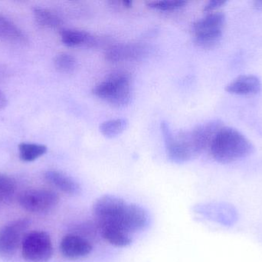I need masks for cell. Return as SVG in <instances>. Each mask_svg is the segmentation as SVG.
Listing matches in <instances>:
<instances>
[{
    "label": "cell",
    "instance_id": "1",
    "mask_svg": "<svg viewBox=\"0 0 262 262\" xmlns=\"http://www.w3.org/2000/svg\"><path fill=\"white\" fill-rule=\"evenodd\" d=\"M209 149L215 161L228 164L250 155L254 146L239 131L223 126L214 137Z\"/></svg>",
    "mask_w": 262,
    "mask_h": 262
},
{
    "label": "cell",
    "instance_id": "2",
    "mask_svg": "<svg viewBox=\"0 0 262 262\" xmlns=\"http://www.w3.org/2000/svg\"><path fill=\"white\" fill-rule=\"evenodd\" d=\"M93 93L114 106H126L131 98L130 75L127 72H115L97 85L94 88Z\"/></svg>",
    "mask_w": 262,
    "mask_h": 262
},
{
    "label": "cell",
    "instance_id": "3",
    "mask_svg": "<svg viewBox=\"0 0 262 262\" xmlns=\"http://www.w3.org/2000/svg\"><path fill=\"white\" fill-rule=\"evenodd\" d=\"M161 130L168 158L172 163L182 164L198 155L192 146L189 132H180L175 135L165 122L161 123Z\"/></svg>",
    "mask_w": 262,
    "mask_h": 262
},
{
    "label": "cell",
    "instance_id": "4",
    "mask_svg": "<svg viewBox=\"0 0 262 262\" xmlns=\"http://www.w3.org/2000/svg\"><path fill=\"white\" fill-rule=\"evenodd\" d=\"M21 246L23 258L29 262H47L53 255L50 235L43 231H33L26 234Z\"/></svg>",
    "mask_w": 262,
    "mask_h": 262
},
{
    "label": "cell",
    "instance_id": "5",
    "mask_svg": "<svg viewBox=\"0 0 262 262\" xmlns=\"http://www.w3.org/2000/svg\"><path fill=\"white\" fill-rule=\"evenodd\" d=\"M59 203L56 192L49 189H30L18 196L20 206L27 212L42 214L55 209Z\"/></svg>",
    "mask_w": 262,
    "mask_h": 262
},
{
    "label": "cell",
    "instance_id": "6",
    "mask_svg": "<svg viewBox=\"0 0 262 262\" xmlns=\"http://www.w3.org/2000/svg\"><path fill=\"white\" fill-rule=\"evenodd\" d=\"M30 224V220L21 218L0 228V257L8 258L15 255Z\"/></svg>",
    "mask_w": 262,
    "mask_h": 262
},
{
    "label": "cell",
    "instance_id": "7",
    "mask_svg": "<svg viewBox=\"0 0 262 262\" xmlns=\"http://www.w3.org/2000/svg\"><path fill=\"white\" fill-rule=\"evenodd\" d=\"M127 204L123 198L115 195L100 197L93 206V213L98 226L117 224Z\"/></svg>",
    "mask_w": 262,
    "mask_h": 262
},
{
    "label": "cell",
    "instance_id": "8",
    "mask_svg": "<svg viewBox=\"0 0 262 262\" xmlns=\"http://www.w3.org/2000/svg\"><path fill=\"white\" fill-rule=\"evenodd\" d=\"M149 221L146 209L138 205L127 204L117 224L131 234L146 229Z\"/></svg>",
    "mask_w": 262,
    "mask_h": 262
},
{
    "label": "cell",
    "instance_id": "9",
    "mask_svg": "<svg viewBox=\"0 0 262 262\" xmlns=\"http://www.w3.org/2000/svg\"><path fill=\"white\" fill-rule=\"evenodd\" d=\"M92 249L93 247L89 240L76 234L66 235L60 243V252L68 259L84 258L90 255Z\"/></svg>",
    "mask_w": 262,
    "mask_h": 262
},
{
    "label": "cell",
    "instance_id": "10",
    "mask_svg": "<svg viewBox=\"0 0 262 262\" xmlns=\"http://www.w3.org/2000/svg\"><path fill=\"white\" fill-rule=\"evenodd\" d=\"M223 127L221 122L214 120L200 125L192 131H189L192 145L198 155L209 148L214 137Z\"/></svg>",
    "mask_w": 262,
    "mask_h": 262
},
{
    "label": "cell",
    "instance_id": "11",
    "mask_svg": "<svg viewBox=\"0 0 262 262\" xmlns=\"http://www.w3.org/2000/svg\"><path fill=\"white\" fill-rule=\"evenodd\" d=\"M261 89V83L253 75H240L226 87V92L237 95H253Z\"/></svg>",
    "mask_w": 262,
    "mask_h": 262
},
{
    "label": "cell",
    "instance_id": "12",
    "mask_svg": "<svg viewBox=\"0 0 262 262\" xmlns=\"http://www.w3.org/2000/svg\"><path fill=\"white\" fill-rule=\"evenodd\" d=\"M45 178L49 184L68 195H76L81 193L80 185L72 177L59 171H48L45 174Z\"/></svg>",
    "mask_w": 262,
    "mask_h": 262
},
{
    "label": "cell",
    "instance_id": "13",
    "mask_svg": "<svg viewBox=\"0 0 262 262\" xmlns=\"http://www.w3.org/2000/svg\"><path fill=\"white\" fill-rule=\"evenodd\" d=\"M103 238L116 247L124 248L132 243L130 234L118 224H107L99 226Z\"/></svg>",
    "mask_w": 262,
    "mask_h": 262
},
{
    "label": "cell",
    "instance_id": "14",
    "mask_svg": "<svg viewBox=\"0 0 262 262\" xmlns=\"http://www.w3.org/2000/svg\"><path fill=\"white\" fill-rule=\"evenodd\" d=\"M225 23H226V15L223 12H210L194 23V33L223 32Z\"/></svg>",
    "mask_w": 262,
    "mask_h": 262
},
{
    "label": "cell",
    "instance_id": "15",
    "mask_svg": "<svg viewBox=\"0 0 262 262\" xmlns=\"http://www.w3.org/2000/svg\"><path fill=\"white\" fill-rule=\"evenodd\" d=\"M141 48L134 44H119L112 46L106 51L105 57L107 61L119 63L132 59L140 56Z\"/></svg>",
    "mask_w": 262,
    "mask_h": 262
},
{
    "label": "cell",
    "instance_id": "16",
    "mask_svg": "<svg viewBox=\"0 0 262 262\" xmlns=\"http://www.w3.org/2000/svg\"><path fill=\"white\" fill-rule=\"evenodd\" d=\"M0 39L11 43H23L26 42V37L13 22L0 15Z\"/></svg>",
    "mask_w": 262,
    "mask_h": 262
},
{
    "label": "cell",
    "instance_id": "17",
    "mask_svg": "<svg viewBox=\"0 0 262 262\" xmlns=\"http://www.w3.org/2000/svg\"><path fill=\"white\" fill-rule=\"evenodd\" d=\"M62 43L69 47L89 45L93 43V36L85 31L77 29H63L61 32Z\"/></svg>",
    "mask_w": 262,
    "mask_h": 262
},
{
    "label": "cell",
    "instance_id": "18",
    "mask_svg": "<svg viewBox=\"0 0 262 262\" xmlns=\"http://www.w3.org/2000/svg\"><path fill=\"white\" fill-rule=\"evenodd\" d=\"M33 14L37 23L43 27L56 29L62 24L61 18L55 12L46 8L35 7Z\"/></svg>",
    "mask_w": 262,
    "mask_h": 262
},
{
    "label": "cell",
    "instance_id": "19",
    "mask_svg": "<svg viewBox=\"0 0 262 262\" xmlns=\"http://www.w3.org/2000/svg\"><path fill=\"white\" fill-rule=\"evenodd\" d=\"M47 147L44 145L35 143H21L18 146L19 157L23 162L31 163L35 161L47 152Z\"/></svg>",
    "mask_w": 262,
    "mask_h": 262
},
{
    "label": "cell",
    "instance_id": "20",
    "mask_svg": "<svg viewBox=\"0 0 262 262\" xmlns=\"http://www.w3.org/2000/svg\"><path fill=\"white\" fill-rule=\"evenodd\" d=\"M128 122L125 118H117L104 122L100 126L101 133L107 138H114L122 133L127 127Z\"/></svg>",
    "mask_w": 262,
    "mask_h": 262
},
{
    "label": "cell",
    "instance_id": "21",
    "mask_svg": "<svg viewBox=\"0 0 262 262\" xmlns=\"http://www.w3.org/2000/svg\"><path fill=\"white\" fill-rule=\"evenodd\" d=\"M16 183L12 177L0 174V201L7 203L13 198Z\"/></svg>",
    "mask_w": 262,
    "mask_h": 262
},
{
    "label": "cell",
    "instance_id": "22",
    "mask_svg": "<svg viewBox=\"0 0 262 262\" xmlns=\"http://www.w3.org/2000/svg\"><path fill=\"white\" fill-rule=\"evenodd\" d=\"M223 36V32H208V33L195 34V44L203 49L215 47Z\"/></svg>",
    "mask_w": 262,
    "mask_h": 262
},
{
    "label": "cell",
    "instance_id": "23",
    "mask_svg": "<svg viewBox=\"0 0 262 262\" xmlns=\"http://www.w3.org/2000/svg\"><path fill=\"white\" fill-rule=\"evenodd\" d=\"M55 68L59 72H71L76 67V59L67 53L59 54L54 60Z\"/></svg>",
    "mask_w": 262,
    "mask_h": 262
},
{
    "label": "cell",
    "instance_id": "24",
    "mask_svg": "<svg viewBox=\"0 0 262 262\" xmlns=\"http://www.w3.org/2000/svg\"><path fill=\"white\" fill-rule=\"evenodd\" d=\"M183 0H169V1H154L148 3V6L160 11H172L180 9L186 4Z\"/></svg>",
    "mask_w": 262,
    "mask_h": 262
},
{
    "label": "cell",
    "instance_id": "25",
    "mask_svg": "<svg viewBox=\"0 0 262 262\" xmlns=\"http://www.w3.org/2000/svg\"><path fill=\"white\" fill-rule=\"evenodd\" d=\"M226 0H212V1H209V3L204 6L203 11L206 12H212V11L221 7V6H223V5L226 4Z\"/></svg>",
    "mask_w": 262,
    "mask_h": 262
},
{
    "label": "cell",
    "instance_id": "26",
    "mask_svg": "<svg viewBox=\"0 0 262 262\" xmlns=\"http://www.w3.org/2000/svg\"><path fill=\"white\" fill-rule=\"evenodd\" d=\"M6 103H7V100H6V96H5L4 94L0 91V110L6 107Z\"/></svg>",
    "mask_w": 262,
    "mask_h": 262
},
{
    "label": "cell",
    "instance_id": "27",
    "mask_svg": "<svg viewBox=\"0 0 262 262\" xmlns=\"http://www.w3.org/2000/svg\"><path fill=\"white\" fill-rule=\"evenodd\" d=\"M254 8L258 10L262 11V0L261 1H255L253 3Z\"/></svg>",
    "mask_w": 262,
    "mask_h": 262
},
{
    "label": "cell",
    "instance_id": "28",
    "mask_svg": "<svg viewBox=\"0 0 262 262\" xmlns=\"http://www.w3.org/2000/svg\"><path fill=\"white\" fill-rule=\"evenodd\" d=\"M123 5H124V7L126 8H130L132 6L133 3L131 1H123Z\"/></svg>",
    "mask_w": 262,
    "mask_h": 262
}]
</instances>
